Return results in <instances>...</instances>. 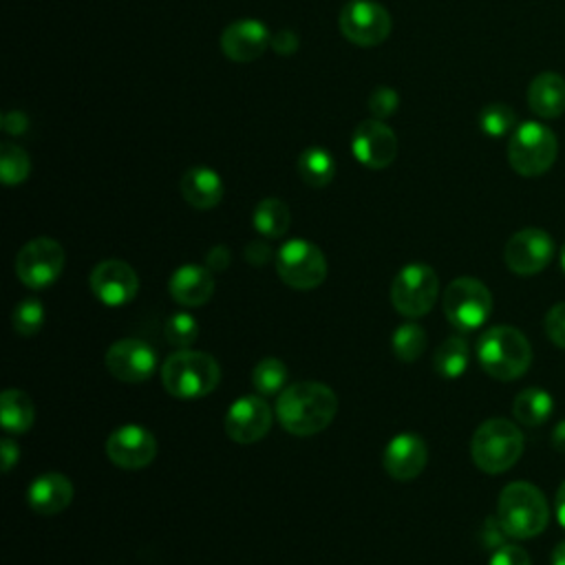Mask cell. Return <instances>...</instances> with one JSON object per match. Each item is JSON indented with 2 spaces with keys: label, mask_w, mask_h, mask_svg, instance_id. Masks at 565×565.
Masks as SVG:
<instances>
[{
  "label": "cell",
  "mask_w": 565,
  "mask_h": 565,
  "mask_svg": "<svg viewBox=\"0 0 565 565\" xmlns=\"http://www.w3.org/2000/svg\"><path fill=\"white\" fill-rule=\"evenodd\" d=\"M338 413L336 393L314 380L288 385L278 393L276 417L280 427L297 438L323 434Z\"/></svg>",
  "instance_id": "1"
},
{
  "label": "cell",
  "mask_w": 565,
  "mask_h": 565,
  "mask_svg": "<svg viewBox=\"0 0 565 565\" xmlns=\"http://www.w3.org/2000/svg\"><path fill=\"white\" fill-rule=\"evenodd\" d=\"M477 361L481 369L502 382L522 378L532 365L530 340L511 325L486 329L477 340Z\"/></svg>",
  "instance_id": "2"
},
{
  "label": "cell",
  "mask_w": 565,
  "mask_h": 565,
  "mask_svg": "<svg viewBox=\"0 0 565 565\" xmlns=\"http://www.w3.org/2000/svg\"><path fill=\"white\" fill-rule=\"evenodd\" d=\"M498 519L513 539H532L541 535L550 522L545 494L530 481L508 484L500 492Z\"/></svg>",
  "instance_id": "3"
},
{
  "label": "cell",
  "mask_w": 565,
  "mask_h": 565,
  "mask_svg": "<svg viewBox=\"0 0 565 565\" xmlns=\"http://www.w3.org/2000/svg\"><path fill=\"white\" fill-rule=\"evenodd\" d=\"M222 380L219 363L203 351L177 349L162 365V382L173 398L199 400L217 389Z\"/></svg>",
  "instance_id": "4"
},
{
  "label": "cell",
  "mask_w": 565,
  "mask_h": 565,
  "mask_svg": "<svg viewBox=\"0 0 565 565\" xmlns=\"http://www.w3.org/2000/svg\"><path fill=\"white\" fill-rule=\"evenodd\" d=\"M524 453V436L517 424L504 417H490L479 424L473 440L470 455L479 470L502 475L511 470Z\"/></svg>",
  "instance_id": "5"
},
{
  "label": "cell",
  "mask_w": 565,
  "mask_h": 565,
  "mask_svg": "<svg viewBox=\"0 0 565 565\" xmlns=\"http://www.w3.org/2000/svg\"><path fill=\"white\" fill-rule=\"evenodd\" d=\"M556 135L537 122L519 124L508 141V162L522 177H539L548 173L556 160Z\"/></svg>",
  "instance_id": "6"
},
{
  "label": "cell",
  "mask_w": 565,
  "mask_h": 565,
  "mask_svg": "<svg viewBox=\"0 0 565 565\" xmlns=\"http://www.w3.org/2000/svg\"><path fill=\"white\" fill-rule=\"evenodd\" d=\"M440 297V278L427 263L404 265L391 286V303L406 318L427 316Z\"/></svg>",
  "instance_id": "7"
},
{
  "label": "cell",
  "mask_w": 565,
  "mask_h": 565,
  "mask_svg": "<svg viewBox=\"0 0 565 565\" xmlns=\"http://www.w3.org/2000/svg\"><path fill=\"white\" fill-rule=\"evenodd\" d=\"M449 323L462 331L479 329L492 312V294L481 280L462 276L444 290L442 299Z\"/></svg>",
  "instance_id": "8"
},
{
  "label": "cell",
  "mask_w": 565,
  "mask_h": 565,
  "mask_svg": "<svg viewBox=\"0 0 565 565\" xmlns=\"http://www.w3.org/2000/svg\"><path fill=\"white\" fill-rule=\"evenodd\" d=\"M276 272L294 290H314L327 278V261L318 246L305 239L282 243L276 252Z\"/></svg>",
  "instance_id": "9"
},
{
  "label": "cell",
  "mask_w": 565,
  "mask_h": 565,
  "mask_svg": "<svg viewBox=\"0 0 565 565\" xmlns=\"http://www.w3.org/2000/svg\"><path fill=\"white\" fill-rule=\"evenodd\" d=\"M342 36L356 47H378L393 29L391 14L374 0H349L338 18Z\"/></svg>",
  "instance_id": "10"
},
{
  "label": "cell",
  "mask_w": 565,
  "mask_h": 565,
  "mask_svg": "<svg viewBox=\"0 0 565 565\" xmlns=\"http://www.w3.org/2000/svg\"><path fill=\"white\" fill-rule=\"evenodd\" d=\"M64 269V248L49 237H38L23 246L16 256V276L32 290L49 288Z\"/></svg>",
  "instance_id": "11"
},
{
  "label": "cell",
  "mask_w": 565,
  "mask_h": 565,
  "mask_svg": "<svg viewBox=\"0 0 565 565\" xmlns=\"http://www.w3.org/2000/svg\"><path fill=\"white\" fill-rule=\"evenodd\" d=\"M104 365L113 378L128 385L147 382L158 369V353L155 349L137 338H124L109 347Z\"/></svg>",
  "instance_id": "12"
},
{
  "label": "cell",
  "mask_w": 565,
  "mask_h": 565,
  "mask_svg": "<svg viewBox=\"0 0 565 565\" xmlns=\"http://www.w3.org/2000/svg\"><path fill=\"white\" fill-rule=\"evenodd\" d=\"M351 153L365 168L382 171L398 158V137L385 120H365L351 135Z\"/></svg>",
  "instance_id": "13"
},
{
  "label": "cell",
  "mask_w": 565,
  "mask_h": 565,
  "mask_svg": "<svg viewBox=\"0 0 565 565\" xmlns=\"http://www.w3.org/2000/svg\"><path fill=\"white\" fill-rule=\"evenodd\" d=\"M554 259V241L545 230L524 228L515 233L506 248L504 261L517 276H535L543 272Z\"/></svg>",
  "instance_id": "14"
},
{
  "label": "cell",
  "mask_w": 565,
  "mask_h": 565,
  "mask_svg": "<svg viewBox=\"0 0 565 565\" xmlns=\"http://www.w3.org/2000/svg\"><path fill=\"white\" fill-rule=\"evenodd\" d=\"M106 455L109 460L126 470H139L153 464L158 455V440L139 424H124V427L115 429L106 440Z\"/></svg>",
  "instance_id": "15"
},
{
  "label": "cell",
  "mask_w": 565,
  "mask_h": 565,
  "mask_svg": "<svg viewBox=\"0 0 565 565\" xmlns=\"http://www.w3.org/2000/svg\"><path fill=\"white\" fill-rule=\"evenodd\" d=\"M272 429V409L263 395H241L226 413V434L237 444H254Z\"/></svg>",
  "instance_id": "16"
},
{
  "label": "cell",
  "mask_w": 565,
  "mask_h": 565,
  "mask_svg": "<svg viewBox=\"0 0 565 565\" xmlns=\"http://www.w3.org/2000/svg\"><path fill=\"white\" fill-rule=\"evenodd\" d=\"M91 290L109 307H120L130 303L139 292V276L137 272L120 261V259H106L96 265L91 272Z\"/></svg>",
  "instance_id": "17"
},
{
  "label": "cell",
  "mask_w": 565,
  "mask_h": 565,
  "mask_svg": "<svg viewBox=\"0 0 565 565\" xmlns=\"http://www.w3.org/2000/svg\"><path fill=\"white\" fill-rule=\"evenodd\" d=\"M429 462V449L415 434H400L395 436L387 449H385V470L398 479V481H409L422 475V470L427 468Z\"/></svg>",
  "instance_id": "18"
},
{
  "label": "cell",
  "mask_w": 565,
  "mask_h": 565,
  "mask_svg": "<svg viewBox=\"0 0 565 565\" xmlns=\"http://www.w3.org/2000/svg\"><path fill=\"white\" fill-rule=\"evenodd\" d=\"M272 36L267 27L259 21L246 18L237 21L222 34V51L228 60L235 62H252L265 53Z\"/></svg>",
  "instance_id": "19"
},
{
  "label": "cell",
  "mask_w": 565,
  "mask_h": 565,
  "mask_svg": "<svg viewBox=\"0 0 565 565\" xmlns=\"http://www.w3.org/2000/svg\"><path fill=\"white\" fill-rule=\"evenodd\" d=\"M168 290L173 301H177L179 305L199 307L205 305L212 294H215V276H212V269L203 265L188 263L173 272Z\"/></svg>",
  "instance_id": "20"
},
{
  "label": "cell",
  "mask_w": 565,
  "mask_h": 565,
  "mask_svg": "<svg viewBox=\"0 0 565 565\" xmlns=\"http://www.w3.org/2000/svg\"><path fill=\"white\" fill-rule=\"evenodd\" d=\"M27 502L38 515H58L74 502V484L62 473H45L32 481Z\"/></svg>",
  "instance_id": "21"
},
{
  "label": "cell",
  "mask_w": 565,
  "mask_h": 565,
  "mask_svg": "<svg viewBox=\"0 0 565 565\" xmlns=\"http://www.w3.org/2000/svg\"><path fill=\"white\" fill-rule=\"evenodd\" d=\"M181 194L197 210L217 208L224 199V181L217 171L208 166H194L181 177Z\"/></svg>",
  "instance_id": "22"
},
{
  "label": "cell",
  "mask_w": 565,
  "mask_h": 565,
  "mask_svg": "<svg viewBox=\"0 0 565 565\" xmlns=\"http://www.w3.org/2000/svg\"><path fill=\"white\" fill-rule=\"evenodd\" d=\"M528 104L532 113L543 120H554L565 113V80L552 71L539 74L528 89Z\"/></svg>",
  "instance_id": "23"
},
{
  "label": "cell",
  "mask_w": 565,
  "mask_h": 565,
  "mask_svg": "<svg viewBox=\"0 0 565 565\" xmlns=\"http://www.w3.org/2000/svg\"><path fill=\"white\" fill-rule=\"evenodd\" d=\"M36 422L34 400L18 389H8L0 395V424L8 436L27 434Z\"/></svg>",
  "instance_id": "24"
},
{
  "label": "cell",
  "mask_w": 565,
  "mask_h": 565,
  "mask_svg": "<svg viewBox=\"0 0 565 565\" xmlns=\"http://www.w3.org/2000/svg\"><path fill=\"white\" fill-rule=\"evenodd\" d=\"M254 228L261 237L265 239H278L290 230V208L286 201H280L276 197H267L263 201H259V205L254 208Z\"/></svg>",
  "instance_id": "25"
},
{
  "label": "cell",
  "mask_w": 565,
  "mask_h": 565,
  "mask_svg": "<svg viewBox=\"0 0 565 565\" xmlns=\"http://www.w3.org/2000/svg\"><path fill=\"white\" fill-rule=\"evenodd\" d=\"M554 411V400L545 389L530 387L524 389L513 404V415L517 422H522L524 427H541L550 419Z\"/></svg>",
  "instance_id": "26"
},
{
  "label": "cell",
  "mask_w": 565,
  "mask_h": 565,
  "mask_svg": "<svg viewBox=\"0 0 565 565\" xmlns=\"http://www.w3.org/2000/svg\"><path fill=\"white\" fill-rule=\"evenodd\" d=\"M468 361H470L468 342L462 336H451L436 349L434 367L442 378L457 380L466 374Z\"/></svg>",
  "instance_id": "27"
},
{
  "label": "cell",
  "mask_w": 565,
  "mask_h": 565,
  "mask_svg": "<svg viewBox=\"0 0 565 565\" xmlns=\"http://www.w3.org/2000/svg\"><path fill=\"white\" fill-rule=\"evenodd\" d=\"M299 175L310 188H325L336 177V162L329 151L321 147H312L299 158Z\"/></svg>",
  "instance_id": "28"
},
{
  "label": "cell",
  "mask_w": 565,
  "mask_h": 565,
  "mask_svg": "<svg viewBox=\"0 0 565 565\" xmlns=\"http://www.w3.org/2000/svg\"><path fill=\"white\" fill-rule=\"evenodd\" d=\"M252 385L259 391V395L269 398L278 395L288 387V367L278 359H263L254 372H252Z\"/></svg>",
  "instance_id": "29"
},
{
  "label": "cell",
  "mask_w": 565,
  "mask_h": 565,
  "mask_svg": "<svg viewBox=\"0 0 565 565\" xmlns=\"http://www.w3.org/2000/svg\"><path fill=\"white\" fill-rule=\"evenodd\" d=\"M427 331H424L417 323H404L393 331V351L402 363H415L424 349H427Z\"/></svg>",
  "instance_id": "30"
},
{
  "label": "cell",
  "mask_w": 565,
  "mask_h": 565,
  "mask_svg": "<svg viewBox=\"0 0 565 565\" xmlns=\"http://www.w3.org/2000/svg\"><path fill=\"white\" fill-rule=\"evenodd\" d=\"M32 173L29 155L12 141H5L0 147V179L5 186H18L23 184Z\"/></svg>",
  "instance_id": "31"
},
{
  "label": "cell",
  "mask_w": 565,
  "mask_h": 565,
  "mask_svg": "<svg viewBox=\"0 0 565 565\" xmlns=\"http://www.w3.org/2000/svg\"><path fill=\"white\" fill-rule=\"evenodd\" d=\"M517 124V115L508 104L494 102L481 109L479 113V128L488 135V137H504L511 130H515Z\"/></svg>",
  "instance_id": "32"
},
{
  "label": "cell",
  "mask_w": 565,
  "mask_h": 565,
  "mask_svg": "<svg viewBox=\"0 0 565 565\" xmlns=\"http://www.w3.org/2000/svg\"><path fill=\"white\" fill-rule=\"evenodd\" d=\"M164 336H166L168 344H173L177 349H190V344H194L199 338V323L194 316H190L186 312L173 314L166 321Z\"/></svg>",
  "instance_id": "33"
},
{
  "label": "cell",
  "mask_w": 565,
  "mask_h": 565,
  "mask_svg": "<svg viewBox=\"0 0 565 565\" xmlns=\"http://www.w3.org/2000/svg\"><path fill=\"white\" fill-rule=\"evenodd\" d=\"M12 325L21 336H34L45 325V305L38 299H25L14 307Z\"/></svg>",
  "instance_id": "34"
},
{
  "label": "cell",
  "mask_w": 565,
  "mask_h": 565,
  "mask_svg": "<svg viewBox=\"0 0 565 565\" xmlns=\"http://www.w3.org/2000/svg\"><path fill=\"white\" fill-rule=\"evenodd\" d=\"M400 106V96L391 87H378L369 96V111L376 120L391 117Z\"/></svg>",
  "instance_id": "35"
},
{
  "label": "cell",
  "mask_w": 565,
  "mask_h": 565,
  "mask_svg": "<svg viewBox=\"0 0 565 565\" xmlns=\"http://www.w3.org/2000/svg\"><path fill=\"white\" fill-rule=\"evenodd\" d=\"M545 334L552 344L565 349V303L550 307L545 314Z\"/></svg>",
  "instance_id": "36"
},
{
  "label": "cell",
  "mask_w": 565,
  "mask_h": 565,
  "mask_svg": "<svg viewBox=\"0 0 565 565\" xmlns=\"http://www.w3.org/2000/svg\"><path fill=\"white\" fill-rule=\"evenodd\" d=\"M488 565H532V561H530V554L522 545L504 543L502 548L492 552Z\"/></svg>",
  "instance_id": "37"
},
{
  "label": "cell",
  "mask_w": 565,
  "mask_h": 565,
  "mask_svg": "<svg viewBox=\"0 0 565 565\" xmlns=\"http://www.w3.org/2000/svg\"><path fill=\"white\" fill-rule=\"evenodd\" d=\"M269 47L278 53V55H292L299 49V36L292 29H280L272 36Z\"/></svg>",
  "instance_id": "38"
},
{
  "label": "cell",
  "mask_w": 565,
  "mask_h": 565,
  "mask_svg": "<svg viewBox=\"0 0 565 565\" xmlns=\"http://www.w3.org/2000/svg\"><path fill=\"white\" fill-rule=\"evenodd\" d=\"M272 256H274V252H272L269 243H265L263 239H254V241L248 243V248H246V261H248L250 265H254V267L265 265Z\"/></svg>",
  "instance_id": "39"
},
{
  "label": "cell",
  "mask_w": 565,
  "mask_h": 565,
  "mask_svg": "<svg viewBox=\"0 0 565 565\" xmlns=\"http://www.w3.org/2000/svg\"><path fill=\"white\" fill-rule=\"evenodd\" d=\"M233 261V252L226 246H215L205 256V267L212 272H224Z\"/></svg>",
  "instance_id": "40"
},
{
  "label": "cell",
  "mask_w": 565,
  "mask_h": 565,
  "mask_svg": "<svg viewBox=\"0 0 565 565\" xmlns=\"http://www.w3.org/2000/svg\"><path fill=\"white\" fill-rule=\"evenodd\" d=\"M504 537H508L506 535V530L502 528V524H500V519L498 517H490V519H486V526H484V541H486V545H494V548H502L504 545Z\"/></svg>",
  "instance_id": "41"
},
{
  "label": "cell",
  "mask_w": 565,
  "mask_h": 565,
  "mask_svg": "<svg viewBox=\"0 0 565 565\" xmlns=\"http://www.w3.org/2000/svg\"><path fill=\"white\" fill-rule=\"evenodd\" d=\"M29 128V120L23 111H10L3 115V130L8 135H23Z\"/></svg>",
  "instance_id": "42"
},
{
  "label": "cell",
  "mask_w": 565,
  "mask_h": 565,
  "mask_svg": "<svg viewBox=\"0 0 565 565\" xmlns=\"http://www.w3.org/2000/svg\"><path fill=\"white\" fill-rule=\"evenodd\" d=\"M0 455H3V470L10 473L14 468V464L18 462V457H21V449H18L16 442L5 438L3 442H0Z\"/></svg>",
  "instance_id": "43"
},
{
  "label": "cell",
  "mask_w": 565,
  "mask_h": 565,
  "mask_svg": "<svg viewBox=\"0 0 565 565\" xmlns=\"http://www.w3.org/2000/svg\"><path fill=\"white\" fill-rule=\"evenodd\" d=\"M552 447L558 453H565V419H561L554 427V431H552Z\"/></svg>",
  "instance_id": "44"
},
{
  "label": "cell",
  "mask_w": 565,
  "mask_h": 565,
  "mask_svg": "<svg viewBox=\"0 0 565 565\" xmlns=\"http://www.w3.org/2000/svg\"><path fill=\"white\" fill-rule=\"evenodd\" d=\"M554 504H556V519L565 528V481L556 490V502Z\"/></svg>",
  "instance_id": "45"
},
{
  "label": "cell",
  "mask_w": 565,
  "mask_h": 565,
  "mask_svg": "<svg viewBox=\"0 0 565 565\" xmlns=\"http://www.w3.org/2000/svg\"><path fill=\"white\" fill-rule=\"evenodd\" d=\"M552 565H565V541L552 550Z\"/></svg>",
  "instance_id": "46"
},
{
  "label": "cell",
  "mask_w": 565,
  "mask_h": 565,
  "mask_svg": "<svg viewBox=\"0 0 565 565\" xmlns=\"http://www.w3.org/2000/svg\"><path fill=\"white\" fill-rule=\"evenodd\" d=\"M558 263H561V269H563V274H565V246L561 248V254H558Z\"/></svg>",
  "instance_id": "47"
}]
</instances>
